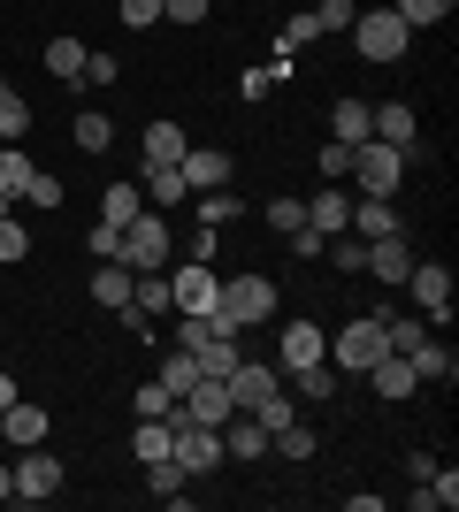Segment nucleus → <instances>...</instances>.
<instances>
[{"instance_id": "23", "label": "nucleus", "mask_w": 459, "mask_h": 512, "mask_svg": "<svg viewBox=\"0 0 459 512\" xmlns=\"http://www.w3.org/2000/svg\"><path fill=\"white\" fill-rule=\"evenodd\" d=\"M176 421H184V406H176L169 421H138V428H131V451H138V467H146V459H169V444H176Z\"/></svg>"}, {"instance_id": "4", "label": "nucleus", "mask_w": 459, "mask_h": 512, "mask_svg": "<svg viewBox=\"0 0 459 512\" xmlns=\"http://www.w3.org/2000/svg\"><path fill=\"white\" fill-rule=\"evenodd\" d=\"M352 176H360V199H391L398 176H406V153L383 146V138H360L352 146Z\"/></svg>"}, {"instance_id": "3", "label": "nucleus", "mask_w": 459, "mask_h": 512, "mask_svg": "<svg viewBox=\"0 0 459 512\" xmlns=\"http://www.w3.org/2000/svg\"><path fill=\"white\" fill-rule=\"evenodd\" d=\"M383 352H391V344H383V314H360L329 337V367H352V375H368Z\"/></svg>"}, {"instance_id": "11", "label": "nucleus", "mask_w": 459, "mask_h": 512, "mask_svg": "<svg viewBox=\"0 0 459 512\" xmlns=\"http://www.w3.org/2000/svg\"><path fill=\"white\" fill-rule=\"evenodd\" d=\"M368 383H375V398H383V406H406V398L421 390V375H414V360H406V352H383V360L368 367Z\"/></svg>"}, {"instance_id": "31", "label": "nucleus", "mask_w": 459, "mask_h": 512, "mask_svg": "<svg viewBox=\"0 0 459 512\" xmlns=\"http://www.w3.org/2000/svg\"><path fill=\"white\" fill-rule=\"evenodd\" d=\"M314 444H322V436H314L299 413H291L284 428H268V451H284V459H314Z\"/></svg>"}, {"instance_id": "10", "label": "nucleus", "mask_w": 459, "mask_h": 512, "mask_svg": "<svg viewBox=\"0 0 459 512\" xmlns=\"http://www.w3.org/2000/svg\"><path fill=\"white\" fill-rule=\"evenodd\" d=\"M176 176H184V192H222V184H230V153L222 146H184Z\"/></svg>"}, {"instance_id": "36", "label": "nucleus", "mask_w": 459, "mask_h": 512, "mask_svg": "<svg viewBox=\"0 0 459 512\" xmlns=\"http://www.w3.org/2000/svg\"><path fill=\"white\" fill-rule=\"evenodd\" d=\"M153 383L169 390V398H184V390L199 383V360H192V352H169V360H161V375H153Z\"/></svg>"}, {"instance_id": "49", "label": "nucleus", "mask_w": 459, "mask_h": 512, "mask_svg": "<svg viewBox=\"0 0 459 512\" xmlns=\"http://www.w3.org/2000/svg\"><path fill=\"white\" fill-rule=\"evenodd\" d=\"M85 245H92V253H100V260H115V245H123V230H115V222H92V237H85Z\"/></svg>"}, {"instance_id": "34", "label": "nucleus", "mask_w": 459, "mask_h": 512, "mask_svg": "<svg viewBox=\"0 0 459 512\" xmlns=\"http://www.w3.org/2000/svg\"><path fill=\"white\" fill-rule=\"evenodd\" d=\"M138 207H146V192H138V184H108V192H100V222H115V230H123Z\"/></svg>"}, {"instance_id": "21", "label": "nucleus", "mask_w": 459, "mask_h": 512, "mask_svg": "<svg viewBox=\"0 0 459 512\" xmlns=\"http://www.w3.org/2000/svg\"><path fill=\"white\" fill-rule=\"evenodd\" d=\"M268 451V428L253 421V413H230L222 421V459H261Z\"/></svg>"}, {"instance_id": "15", "label": "nucleus", "mask_w": 459, "mask_h": 512, "mask_svg": "<svg viewBox=\"0 0 459 512\" xmlns=\"http://www.w3.org/2000/svg\"><path fill=\"white\" fill-rule=\"evenodd\" d=\"M406 360H414V375H421V383H444V390L459 383V352H452L444 337H421L414 352H406Z\"/></svg>"}, {"instance_id": "41", "label": "nucleus", "mask_w": 459, "mask_h": 512, "mask_svg": "<svg viewBox=\"0 0 459 512\" xmlns=\"http://www.w3.org/2000/svg\"><path fill=\"white\" fill-rule=\"evenodd\" d=\"M77 146H85V153H108L115 146V115H77Z\"/></svg>"}, {"instance_id": "52", "label": "nucleus", "mask_w": 459, "mask_h": 512, "mask_svg": "<svg viewBox=\"0 0 459 512\" xmlns=\"http://www.w3.org/2000/svg\"><path fill=\"white\" fill-rule=\"evenodd\" d=\"M8 497H16V467H0V505H8Z\"/></svg>"}, {"instance_id": "16", "label": "nucleus", "mask_w": 459, "mask_h": 512, "mask_svg": "<svg viewBox=\"0 0 459 512\" xmlns=\"http://www.w3.org/2000/svg\"><path fill=\"white\" fill-rule=\"evenodd\" d=\"M276 352H284V367L329 360V337H322V321H284V337H276Z\"/></svg>"}, {"instance_id": "42", "label": "nucleus", "mask_w": 459, "mask_h": 512, "mask_svg": "<svg viewBox=\"0 0 459 512\" xmlns=\"http://www.w3.org/2000/svg\"><path fill=\"white\" fill-rule=\"evenodd\" d=\"M322 39V23H314V8H306V16H291L284 31H276V46H284V54H299V46H314Z\"/></svg>"}, {"instance_id": "1", "label": "nucleus", "mask_w": 459, "mask_h": 512, "mask_svg": "<svg viewBox=\"0 0 459 512\" xmlns=\"http://www.w3.org/2000/svg\"><path fill=\"white\" fill-rule=\"evenodd\" d=\"M169 214L161 207H138L131 222H123V245H115V260L131 268V276H153V268H169Z\"/></svg>"}, {"instance_id": "18", "label": "nucleus", "mask_w": 459, "mask_h": 512, "mask_svg": "<svg viewBox=\"0 0 459 512\" xmlns=\"http://www.w3.org/2000/svg\"><path fill=\"white\" fill-rule=\"evenodd\" d=\"M345 230H352V237H368V245H375V237H398V207H391V199H352Z\"/></svg>"}, {"instance_id": "38", "label": "nucleus", "mask_w": 459, "mask_h": 512, "mask_svg": "<svg viewBox=\"0 0 459 512\" xmlns=\"http://www.w3.org/2000/svg\"><path fill=\"white\" fill-rule=\"evenodd\" d=\"M176 406H184V398H169L161 383H138V398H131V413H138V421H169Z\"/></svg>"}, {"instance_id": "51", "label": "nucleus", "mask_w": 459, "mask_h": 512, "mask_svg": "<svg viewBox=\"0 0 459 512\" xmlns=\"http://www.w3.org/2000/svg\"><path fill=\"white\" fill-rule=\"evenodd\" d=\"M322 176H352V146H337V138H329V146H322Z\"/></svg>"}, {"instance_id": "43", "label": "nucleus", "mask_w": 459, "mask_h": 512, "mask_svg": "<svg viewBox=\"0 0 459 512\" xmlns=\"http://www.w3.org/2000/svg\"><path fill=\"white\" fill-rule=\"evenodd\" d=\"M268 230H276V237L306 230V199H268Z\"/></svg>"}, {"instance_id": "8", "label": "nucleus", "mask_w": 459, "mask_h": 512, "mask_svg": "<svg viewBox=\"0 0 459 512\" xmlns=\"http://www.w3.org/2000/svg\"><path fill=\"white\" fill-rule=\"evenodd\" d=\"M16 497H23V505H46V497H62V459H54L46 444L16 451Z\"/></svg>"}, {"instance_id": "35", "label": "nucleus", "mask_w": 459, "mask_h": 512, "mask_svg": "<svg viewBox=\"0 0 459 512\" xmlns=\"http://www.w3.org/2000/svg\"><path fill=\"white\" fill-rule=\"evenodd\" d=\"M414 505H421V512H452V505H459V474H452V467L429 474V482L414 490Z\"/></svg>"}, {"instance_id": "12", "label": "nucleus", "mask_w": 459, "mask_h": 512, "mask_svg": "<svg viewBox=\"0 0 459 512\" xmlns=\"http://www.w3.org/2000/svg\"><path fill=\"white\" fill-rule=\"evenodd\" d=\"M238 413V398H230V383H215V375H199L192 390H184V421H207V428H222Z\"/></svg>"}, {"instance_id": "14", "label": "nucleus", "mask_w": 459, "mask_h": 512, "mask_svg": "<svg viewBox=\"0 0 459 512\" xmlns=\"http://www.w3.org/2000/svg\"><path fill=\"white\" fill-rule=\"evenodd\" d=\"M276 390H284V375H276V367H253V360L230 367V398H238V413H253L261 398H276Z\"/></svg>"}, {"instance_id": "6", "label": "nucleus", "mask_w": 459, "mask_h": 512, "mask_svg": "<svg viewBox=\"0 0 459 512\" xmlns=\"http://www.w3.org/2000/svg\"><path fill=\"white\" fill-rule=\"evenodd\" d=\"M169 459L192 482H207V474L222 467V428H207V421H176V444H169Z\"/></svg>"}, {"instance_id": "9", "label": "nucleus", "mask_w": 459, "mask_h": 512, "mask_svg": "<svg viewBox=\"0 0 459 512\" xmlns=\"http://www.w3.org/2000/svg\"><path fill=\"white\" fill-rule=\"evenodd\" d=\"M421 115H414V107H406V100H383V107H375V130H368V138H383V146H398V153H406V169H414V153H421Z\"/></svg>"}, {"instance_id": "30", "label": "nucleus", "mask_w": 459, "mask_h": 512, "mask_svg": "<svg viewBox=\"0 0 459 512\" xmlns=\"http://www.w3.org/2000/svg\"><path fill=\"white\" fill-rule=\"evenodd\" d=\"M192 360H199V375H215V383H230V367H238L245 352H238V337H207V344L192 352Z\"/></svg>"}, {"instance_id": "37", "label": "nucleus", "mask_w": 459, "mask_h": 512, "mask_svg": "<svg viewBox=\"0 0 459 512\" xmlns=\"http://www.w3.org/2000/svg\"><path fill=\"white\" fill-rule=\"evenodd\" d=\"M391 8H398V23H406V31H421V23H444L459 0H391Z\"/></svg>"}, {"instance_id": "25", "label": "nucleus", "mask_w": 459, "mask_h": 512, "mask_svg": "<svg viewBox=\"0 0 459 512\" xmlns=\"http://www.w3.org/2000/svg\"><path fill=\"white\" fill-rule=\"evenodd\" d=\"M131 268H123V260H100V268H92V299L100 306H131Z\"/></svg>"}, {"instance_id": "50", "label": "nucleus", "mask_w": 459, "mask_h": 512, "mask_svg": "<svg viewBox=\"0 0 459 512\" xmlns=\"http://www.w3.org/2000/svg\"><path fill=\"white\" fill-rule=\"evenodd\" d=\"M284 245H291V253H299V260H322V245H329V237H322V230H291Z\"/></svg>"}, {"instance_id": "48", "label": "nucleus", "mask_w": 459, "mask_h": 512, "mask_svg": "<svg viewBox=\"0 0 459 512\" xmlns=\"http://www.w3.org/2000/svg\"><path fill=\"white\" fill-rule=\"evenodd\" d=\"M77 85H115V54H85V77Z\"/></svg>"}, {"instance_id": "32", "label": "nucleus", "mask_w": 459, "mask_h": 512, "mask_svg": "<svg viewBox=\"0 0 459 512\" xmlns=\"http://www.w3.org/2000/svg\"><path fill=\"white\" fill-rule=\"evenodd\" d=\"M322 260H329V268H337V276H360V260H368V237L337 230V237H329V245H322Z\"/></svg>"}, {"instance_id": "45", "label": "nucleus", "mask_w": 459, "mask_h": 512, "mask_svg": "<svg viewBox=\"0 0 459 512\" xmlns=\"http://www.w3.org/2000/svg\"><path fill=\"white\" fill-rule=\"evenodd\" d=\"M115 16L131 23V31H153V23H161V0H115Z\"/></svg>"}, {"instance_id": "33", "label": "nucleus", "mask_w": 459, "mask_h": 512, "mask_svg": "<svg viewBox=\"0 0 459 512\" xmlns=\"http://www.w3.org/2000/svg\"><path fill=\"white\" fill-rule=\"evenodd\" d=\"M184 123H146V161H184Z\"/></svg>"}, {"instance_id": "20", "label": "nucleus", "mask_w": 459, "mask_h": 512, "mask_svg": "<svg viewBox=\"0 0 459 512\" xmlns=\"http://www.w3.org/2000/svg\"><path fill=\"white\" fill-rule=\"evenodd\" d=\"M360 268H368L375 283H406V268H414V253H406V237H375Z\"/></svg>"}, {"instance_id": "29", "label": "nucleus", "mask_w": 459, "mask_h": 512, "mask_svg": "<svg viewBox=\"0 0 459 512\" xmlns=\"http://www.w3.org/2000/svg\"><path fill=\"white\" fill-rule=\"evenodd\" d=\"M23 184H31V153H23V146H0V207H16Z\"/></svg>"}, {"instance_id": "13", "label": "nucleus", "mask_w": 459, "mask_h": 512, "mask_svg": "<svg viewBox=\"0 0 459 512\" xmlns=\"http://www.w3.org/2000/svg\"><path fill=\"white\" fill-rule=\"evenodd\" d=\"M46 436H54L46 406H23V398H16V406L0 413V444H8V451H31V444H46Z\"/></svg>"}, {"instance_id": "26", "label": "nucleus", "mask_w": 459, "mask_h": 512, "mask_svg": "<svg viewBox=\"0 0 459 512\" xmlns=\"http://www.w3.org/2000/svg\"><path fill=\"white\" fill-rule=\"evenodd\" d=\"M146 490L161 497V505H184V490H192V474L176 467V459H146Z\"/></svg>"}, {"instance_id": "27", "label": "nucleus", "mask_w": 459, "mask_h": 512, "mask_svg": "<svg viewBox=\"0 0 459 512\" xmlns=\"http://www.w3.org/2000/svg\"><path fill=\"white\" fill-rule=\"evenodd\" d=\"M85 54H92V46H77V39H46V77L77 85V77H85Z\"/></svg>"}, {"instance_id": "28", "label": "nucleus", "mask_w": 459, "mask_h": 512, "mask_svg": "<svg viewBox=\"0 0 459 512\" xmlns=\"http://www.w3.org/2000/svg\"><path fill=\"white\" fill-rule=\"evenodd\" d=\"M23 130H31V107H23V92L0 77V146H23Z\"/></svg>"}, {"instance_id": "47", "label": "nucleus", "mask_w": 459, "mask_h": 512, "mask_svg": "<svg viewBox=\"0 0 459 512\" xmlns=\"http://www.w3.org/2000/svg\"><path fill=\"white\" fill-rule=\"evenodd\" d=\"M352 16H360L352 0H322V8H314V23H322V31H352Z\"/></svg>"}, {"instance_id": "39", "label": "nucleus", "mask_w": 459, "mask_h": 512, "mask_svg": "<svg viewBox=\"0 0 459 512\" xmlns=\"http://www.w3.org/2000/svg\"><path fill=\"white\" fill-rule=\"evenodd\" d=\"M23 207H39V214H54V207H62V176H46V169H31V184H23Z\"/></svg>"}, {"instance_id": "46", "label": "nucleus", "mask_w": 459, "mask_h": 512, "mask_svg": "<svg viewBox=\"0 0 459 512\" xmlns=\"http://www.w3.org/2000/svg\"><path fill=\"white\" fill-rule=\"evenodd\" d=\"M215 0H161V23H207Z\"/></svg>"}, {"instance_id": "40", "label": "nucleus", "mask_w": 459, "mask_h": 512, "mask_svg": "<svg viewBox=\"0 0 459 512\" xmlns=\"http://www.w3.org/2000/svg\"><path fill=\"white\" fill-rule=\"evenodd\" d=\"M199 222H207V230L238 222V192H230V184H222V192H199Z\"/></svg>"}, {"instance_id": "22", "label": "nucleus", "mask_w": 459, "mask_h": 512, "mask_svg": "<svg viewBox=\"0 0 459 512\" xmlns=\"http://www.w3.org/2000/svg\"><path fill=\"white\" fill-rule=\"evenodd\" d=\"M345 214H352V199L337 192V184H322V192L306 199V230H322V237H337V230H345Z\"/></svg>"}, {"instance_id": "19", "label": "nucleus", "mask_w": 459, "mask_h": 512, "mask_svg": "<svg viewBox=\"0 0 459 512\" xmlns=\"http://www.w3.org/2000/svg\"><path fill=\"white\" fill-rule=\"evenodd\" d=\"M368 130H375V107L368 100H352V92H345V100L329 107V138H337V146H360Z\"/></svg>"}, {"instance_id": "5", "label": "nucleus", "mask_w": 459, "mask_h": 512, "mask_svg": "<svg viewBox=\"0 0 459 512\" xmlns=\"http://www.w3.org/2000/svg\"><path fill=\"white\" fill-rule=\"evenodd\" d=\"M406 291H414V306H421L429 329L452 321V268H444V260H414V268H406Z\"/></svg>"}, {"instance_id": "24", "label": "nucleus", "mask_w": 459, "mask_h": 512, "mask_svg": "<svg viewBox=\"0 0 459 512\" xmlns=\"http://www.w3.org/2000/svg\"><path fill=\"white\" fill-rule=\"evenodd\" d=\"M291 390H299L306 406H329V398H337V367H329V360H306V367H291Z\"/></svg>"}, {"instance_id": "7", "label": "nucleus", "mask_w": 459, "mask_h": 512, "mask_svg": "<svg viewBox=\"0 0 459 512\" xmlns=\"http://www.w3.org/2000/svg\"><path fill=\"white\" fill-rule=\"evenodd\" d=\"M215 299H222V276L207 268V260L169 268V306H184V314H215Z\"/></svg>"}, {"instance_id": "2", "label": "nucleus", "mask_w": 459, "mask_h": 512, "mask_svg": "<svg viewBox=\"0 0 459 512\" xmlns=\"http://www.w3.org/2000/svg\"><path fill=\"white\" fill-rule=\"evenodd\" d=\"M352 46H360V62H406L414 31H406L398 8L383 0V8H360V16H352Z\"/></svg>"}, {"instance_id": "53", "label": "nucleus", "mask_w": 459, "mask_h": 512, "mask_svg": "<svg viewBox=\"0 0 459 512\" xmlns=\"http://www.w3.org/2000/svg\"><path fill=\"white\" fill-rule=\"evenodd\" d=\"M8 406H16V383H8V375H0V413H8Z\"/></svg>"}, {"instance_id": "17", "label": "nucleus", "mask_w": 459, "mask_h": 512, "mask_svg": "<svg viewBox=\"0 0 459 512\" xmlns=\"http://www.w3.org/2000/svg\"><path fill=\"white\" fill-rule=\"evenodd\" d=\"M138 192H146V207H161V214H169L176 199H192L184 176H176V161H146V169H138Z\"/></svg>"}, {"instance_id": "44", "label": "nucleus", "mask_w": 459, "mask_h": 512, "mask_svg": "<svg viewBox=\"0 0 459 512\" xmlns=\"http://www.w3.org/2000/svg\"><path fill=\"white\" fill-rule=\"evenodd\" d=\"M23 253H31V237H23L16 207H0V260H23Z\"/></svg>"}]
</instances>
